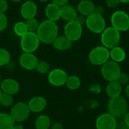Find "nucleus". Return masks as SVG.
<instances>
[{
	"mask_svg": "<svg viewBox=\"0 0 129 129\" xmlns=\"http://www.w3.org/2000/svg\"><path fill=\"white\" fill-rule=\"evenodd\" d=\"M36 34L41 42L46 45L53 44L58 36V26L56 22L44 20L40 23Z\"/></svg>",
	"mask_w": 129,
	"mask_h": 129,
	"instance_id": "obj_1",
	"label": "nucleus"
},
{
	"mask_svg": "<svg viewBox=\"0 0 129 129\" xmlns=\"http://www.w3.org/2000/svg\"><path fill=\"white\" fill-rule=\"evenodd\" d=\"M107 110L110 114L116 119L123 118L128 112V101L122 95L110 98L107 104Z\"/></svg>",
	"mask_w": 129,
	"mask_h": 129,
	"instance_id": "obj_2",
	"label": "nucleus"
},
{
	"mask_svg": "<svg viewBox=\"0 0 129 129\" xmlns=\"http://www.w3.org/2000/svg\"><path fill=\"white\" fill-rule=\"evenodd\" d=\"M121 40V32L114 27L108 26L101 33V42L103 46L111 49L118 46Z\"/></svg>",
	"mask_w": 129,
	"mask_h": 129,
	"instance_id": "obj_3",
	"label": "nucleus"
},
{
	"mask_svg": "<svg viewBox=\"0 0 129 129\" xmlns=\"http://www.w3.org/2000/svg\"><path fill=\"white\" fill-rule=\"evenodd\" d=\"M88 60L94 66H103L110 60V49L103 45L92 48L88 54Z\"/></svg>",
	"mask_w": 129,
	"mask_h": 129,
	"instance_id": "obj_4",
	"label": "nucleus"
},
{
	"mask_svg": "<svg viewBox=\"0 0 129 129\" xmlns=\"http://www.w3.org/2000/svg\"><path fill=\"white\" fill-rule=\"evenodd\" d=\"M85 26L90 32L94 34H101L106 29L107 23L102 14L94 12L87 17Z\"/></svg>",
	"mask_w": 129,
	"mask_h": 129,
	"instance_id": "obj_5",
	"label": "nucleus"
},
{
	"mask_svg": "<svg viewBox=\"0 0 129 129\" xmlns=\"http://www.w3.org/2000/svg\"><path fill=\"white\" fill-rule=\"evenodd\" d=\"M101 72L103 78L108 82L117 81L122 73L119 64L111 60H109L107 63L101 66Z\"/></svg>",
	"mask_w": 129,
	"mask_h": 129,
	"instance_id": "obj_6",
	"label": "nucleus"
},
{
	"mask_svg": "<svg viewBox=\"0 0 129 129\" xmlns=\"http://www.w3.org/2000/svg\"><path fill=\"white\" fill-rule=\"evenodd\" d=\"M111 26L119 32L129 30V14L122 10L114 11L110 17Z\"/></svg>",
	"mask_w": 129,
	"mask_h": 129,
	"instance_id": "obj_7",
	"label": "nucleus"
},
{
	"mask_svg": "<svg viewBox=\"0 0 129 129\" xmlns=\"http://www.w3.org/2000/svg\"><path fill=\"white\" fill-rule=\"evenodd\" d=\"M30 113L31 112L27 104L24 102H17L11 107L9 114L14 119L15 123H20L28 119Z\"/></svg>",
	"mask_w": 129,
	"mask_h": 129,
	"instance_id": "obj_8",
	"label": "nucleus"
},
{
	"mask_svg": "<svg viewBox=\"0 0 129 129\" xmlns=\"http://www.w3.org/2000/svg\"><path fill=\"white\" fill-rule=\"evenodd\" d=\"M40 42H41L36 33L28 32L24 36L20 37V48L23 52H35L38 49Z\"/></svg>",
	"mask_w": 129,
	"mask_h": 129,
	"instance_id": "obj_9",
	"label": "nucleus"
},
{
	"mask_svg": "<svg viewBox=\"0 0 129 129\" xmlns=\"http://www.w3.org/2000/svg\"><path fill=\"white\" fill-rule=\"evenodd\" d=\"M64 36L72 42L79 40L83 33L82 26L78 23L76 20L67 22L63 28Z\"/></svg>",
	"mask_w": 129,
	"mask_h": 129,
	"instance_id": "obj_10",
	"label": "nucleus"
},
{
	"mask_svg": "<svg viewBox=\"0 0 129 129\" xmlns=\"http://www.w3.org/2000/svg\"><path fill=\"white\" fill-rule=\"evenodd\" d=\"M68 75L65 70L60 68H56L50 72L48 74V82L54 87H61L66 85Z\"/></svg>",
	"mask_w": 129,
	"mask_h": 129,
	"instance_id": "obj_11",
	"label": "nucleus"
},
{
	"mask_svg": "<svg viewBox=\"0 0 129 129\" xmlns=\"http://www.w3.org/2000/svg\"><path fill=\"white\" fill-rule=\"evenodd\" d=\"M117 119L109 113L101 114L95 121L97 129H117Z\"/></svg>",
	"mask_w": 129,
	"mask_h": 129,
	"instance_id": "obj_12",
	"label": "nucleus"
},
{
	"mask_svg": "<svg viewBox=\"0 0 129 129\" xmlns=\"http://www.w3.org/2000/svg\"><path fill=\"white\" fill-rule=\"evenodd\" d=\"M39 60L33 53L23 52L19 57L20 66L26 70H34L36 68Z\"/></svg>",
	"mask_w": 129,
	"mask_h": 129,
	"instance_id": "obj_13",
	"label": "nucleus"
},
{
	"mask_svg": "<svg viewBox=\"0 0 129 129\" xmlns=\"http://www.w3.org/2000/svg\"><path fill=\"white\" fill-rule=\"evenodd\" d=\"M0 88L2 93L14 95L18 93L20 90V84L19 82L11 78L5 79L0 82Z\"/></svg>",
	"mask_w": 129,
	"mask_h": 129,
	"instance_id": "obj_14",
	"label": "nucleus"
},
{
	"mask_svg": "<svg viewBox=\"0 0 129 129\" xmlns=\"http://www.w3.org/2000/svg\"><path fill=\"white\" fill-rule=\"evenodd\" d=\"M27 105L31 113H39L46 108L47 101L44 97L35 96L29 101Z\"/></svg>",
	"mask_w": 129,
	"mask_h": 129,
	"instance_id": "obj_15",
	"label": "nucleus"
},
{
	"mask_svg": "<svg viewBox=\"0 0 129 129\" xmlns=\"http://www.w3.org/2000/svg\"><path fill=\"white\" fill-rule=\"evenodd\" d=\"M37 5L33 1H26L21 5L20 8V14L23 19L29 20L34 18L37 14Z\"/></svg>",
	"mask_w": 129,
	"mask_h": 129,
	"instance_id": "obj_16",
	"label": "nucleus"
},
{
	"mask_svg": "<svg viewBox=\"0 0 129 129\" xmlns=\"http://www.w3.org/2000/svg\"><path fill=\"white\" fill-rule=\"evenodd\" d=\"M77 15V9H76L73 5L67 4L60 7V18L67 23L75 20Z\"/></svg>",
	"mask_w": 129,
	"mask_h": 129,
	"instance_id": "obj_17",
	"label": "nucleus"
},
{
	"mask_svg": "<svg viewBox=\"0 0 129 129\" xmlns=\"http://www.w3.org/2000/svg\"><path fill=\"white\" fill-rule=\"evenodd\" d=\"M95 5L91 0H82L77 5V11L85 17L94 13Z\"/></svg>",
	"mask_w": 129,
	"mask_h": 129,
	"instance_id": "obj_18",
	"label": "nucleus"
},
{
	"mask_svg": "<svg viewBox=\"0 0 129 129\" xmlns=\"http://www.w3.org/2000/svg\"><path fill=\"white\" fill-rule=\"evenodd\" d=\"M45 12L48 20L56 22L60 19V7L52 2L46 6Z\"/></svg>",
	"mask_w": 129,
	"mask_h": 129,
	"instance_id": "obj_19",
	"label": "nucleus"
},
{
	"mask_svg": "<svg viewBox=\"0 0 129 129\" xmlns=\"http://www.w3.org/2000/svg\"><path fill=\"white\" fill-rule=\"evenodd\" d=\"M122 85L118 81L109 82L106 86V93L110 98L122 95Z\"/></svg>",
	"mask_w": 129,
	"mask_h": 129,
	"instance_id": "obj_20",
	"label": "nucleus"
},
{
	"mask_svg": "<svg viewBox=\"0 0 129 129\" xmlns=\"http://www.w3.org/2000/svg\"><path fill=\"white\" fill-rule=\"evenodd\" d=\"M52 45L56 50L64 51L71 48L73 45V42L70 41L65 36H60L57 37V39L54 40Z\"/></svg>",
	"mask_w": 129,
	"mask_h": 129,
	"instance_id": "obj_21",
	"label": "nucleus"
},
{
	"mask_svg": "<svg viewBox=\"0 0 129 129\" xmlns=\"http://www.w3.org/2000/svg\"><path fill=\"white\" fill-rule=\"evenodd\" d=\"M126 57L125 51L120 46H116L110 49V59L118 63L122 62Z\"/></svg>",
	"mask_w": 129,
	"mask_h": 129,
	"instance_id": "obj_22",
	"label": "nucleus"
},
{
	"mask_svg": "<svg viewBox=\"0 0 129 129\" xmlns=\"http://www.w3.org/2000/svg\"><path fill=\"white\" fill-rule=\"evenodd\" d=\"M51 125V119L48 116L45 114L39 115L35 122L36 129H50Z\"/></svg>",
	"mask_w": 129,
	"mask_h": 129,
	"instance_id": "obj_23",
	"label": "nucleus"
},
{
	"mask_svg": "<svg viewBox=\"0 0 129 129\" xmlns=\"http://www.w3.org/2000/svg\"><path fill=\"white\" fill-rule=\"evenodd\" d=\"M15 124L9 113H0V129H11Z\"/></svg>",
	"mask_w": 129,
	"mask_h": 129,
	"instance_id": "obj_24",
	"label": "nucleus"
},
{
	"mask_svg": "<svg viewBox=\"0 0 129 129\" xmlns=\"http://www.w3.org/2000/svg\"><path fill=\"white\" fill-rule=\"evenodd\" d=\"M81 84H82V82L79 76L76 75L68 76L67 80L66 82V86L67 87L68 89L72 90V91H76L80 88Z\"/></svg>",
	"mask_w": 129,
	"mask_h": 129,
	"instance_id": "obj_25",
	"label": "nucleus"
},
{
	"mask_svg": "<svg viewBox=\"0 0 129 129\" xmlns=\"http://www.w3.org/2000/svg\"><path fill=\"white\" fill-rule=\"evenodd\" d=\"M14 32L17 36L22 37L29 31L27 29V27H26L25 22L18 21V22L15 23V24L14 25Z\"/></svg>",
	"mask_w": 129,
	"mask_h": 129,
	"instance_id": "obj_26",
	"label": "nucleus"
},
{
	"mask_svg": "<svg viewBox=\"0 0 129 129\" xmlns=\"http://www.w3.org/2000/svg\"><path fill=\"white\" fill-rule=\"evenodd\" d=\"M11 61V54L9 51L5 48H0V67L8 65Z\"/></svg>",
	"mask_w": 129,
	"mask_h": 129,
	"instance_id": "obj_27",
	"label": "nucleus"
},
{
	"mask_svg": "<svg viewBox=\"0 0 129 129\" xmlns=\"http://www.w3.org/2000/svg\"><path fill=\"white\" fill-rule=\"evenodd\" d=\"M14 104V98L13 96L11 94L2 93L0 98V105L4 107H11Z\"/></svg>",
	"mask_w": 129,
	"mask_h": 129,
	"instance_id": "obj_28",
	"label": "nucleus"
},
{
	"mask_svg": "<svg viewBox=\"0 0 129 129\" xmlns=\"http://www.w3.org/2000/svg\"><path fill=\"white\" fill-rule=\"evenodd\" d=\"M36 70L42 75L47 74L50 72V65L48 62L45 60H39Z\"/></svg>",
	"mask_w": 129,
	"mask_h": 129,
	"instance_id": "obj_29",
	"label": "nucleus"
},
{
	"mask_svg": "<svg viewBox=\"0 0 129 129\" xmlns=\"http://www.w3.org/2000/svg\"><path fill=\"white\" fill-rule=\"evenodd\" d=\"M27 29L29 32H32V33H36L39 26V21L34 17V18H31L29 20H26V21L25 22Z\"/></svg>",
	"mask_w": 129,
	"mask_h": 129,
	"instance_id": "obj_30",
	"label": "nucleus"
},
{
	"mask_svg": "<svg viewBox=\"0 0 129 129\" xmlns=\"http://www.w3.org/2000/svg\"><path fill=\"white\" fill-rule=\"evenodd\" d=\"M8 26V18L5 14L0 13V32L4 31Z\"/></svg>",
	"mask_w": 129,
	"mask_h": 129,
	"instance_id": "obj_31",
	"label": "nucleus"
},
{
	"mask_svg": "<svg viewBox=\"0 0 129 129\" xmlns=\"http://www.w3.org/2000/svg\"><path fill=\"white\" fill-rule=\"evenodd\" d=\"M117 81L122 86L123 85H127L128 84H129V75L128 73H122Z\"/></svg>",
	"mask_w": 129,
	"mask_h": 129,
	"instance_id": "obj_32",
	"label": "nucleus"
},
{
	"mask_svg": "<svg viewBox=\"0 0 129 129\" xmlns=\"http://www.w3.org/2000/svg\"><path fill=\"white\" fill-rule=\"evenodd\" d=\"M120 4L119 0H106V5L108 8H114Z\"/></svg>",
	"mask_w": 129,
	"mask_h": 129,
	"instance_id": "obj_33",
	"label": "nucleus"
},
{
	"mask_svg": "<svg viewBox=\"0 0 129 129\" xmlns=\"http://www.w3.org/2000/svg\"><path fill=\"white\" fill-rule=\"evenodd\" d=\"M8 8V4L6 0H0V13L5 14Z\"/></svg>",
	"mask_w": 129,
	"mask_h": 129,
	"instance_id": "obj_34",
	"label": "nucleus"
},
{
	"mask_svg": "<svg viewBox=\"0 0 129 129\" xmlns=\"http://www.w3.org/2000/svg\"><path fill=\"white\" fill-rule=\"evenodd\" d=\"M86 18H87V17H85V16H84V15H82V14H78L75 20H76L78 23H79L80 25L83 26L84 24H85Z\"/></svg>",
	"mask_w": 129,
	"mask_h": 129,
	"instance_id": "obj_35",
	"label": "nucleus"
},
{
	"mask_svg": "<svg viewBox=\"0 0 129 129\" xmlns=\"http://www.w3.org/2000/svg\"><path fill=\"white\" fill-rule=\"evenodd\" d=\"M51 1H52V3L57 5L59 7H62L68 4V2H69V0H51Z\"/></svg>",
	"mask_w": 129,
	"mask_h": 129,
	"instance_id": "obj_36",
	"label": "nucleus"
},
{
	"mask_svg": "<svg viewBox=\"0 0 129 129\" xmlns=\"http://www.w3.org/2000/svg\"><path fill=\"white\" fill-rule=\"evenodd\" d=\"M50 129H63V126L60 122H54L51 125Z\"/></svg>",
	"mask_w": 129,
	"mask_h": 129,
	"instance_id": "obj_37",
	"label": "nucleus"
},
{
	"mask_svg": "<svg viewBox=\"0 0 129 129\" xmlns=\"http://www.w3.org/2000/svg\"><path fill=\"white\" fill-rule=\"evenodd\" d=\"M94 12L99 14H102L104 13V7L103 5H97L95 6V10Z\"/></svg>",
	"mask_w": 129,
	"mask_h": 129,
	"instance_id": "obj_38",
	"label": "nucleus"
},
{
	"mask_svg": "<svg viewBox=\"0 0 129 129\" xmlns=\"http://www.w3.org/2000/svg\"><path fill=\"white\" fill-rule=\"evenodd\" d=\"M124 118V122L125 123V125L128 126V128H129V111L125 115V116L123 117Z\"/></svg>",
	"mask_w": 129,
	"mask_h": 129,
	"instance_id": "obj_39",
	"label": "nucleus"
},
{
	"mask_svg": "<svg viewBox=\"0 0 129 129\" xmlns=\"http://www.w3.org/2000/svg\"><path fill=\"white\" fill-rule=\"evenodd\" d=\"M125 96L129 99V84H128L127 85H125Z\"/></svg>",
	"mask_w": 129,
	"mask_h": 129,
	"instance_id": "obj_40",
	"label": "nucleus"
},
{
	"mask_svg": "<svg viewBox=\"0 0 129 129\" xmlns=\"http://www.w3.org/2000/svg\"><path fill=\"white\" fill-rule=\"evenodd\" d=\"M11 129H24L23 128V125H20V124H15L12 128Z\"/></svg>",
	"mask_w": 129,
	"mask_h": 129,
	"instance_id": "obj_41",
	"label": "nucleus"
},
{
	"mask_svg": "<svg viewBox=\"0 0 129 129\" xmlns=\"http://www.w3.org/2000/svg\"><path fill=\"white\" fill-rule=\"evenodd\" d=\"M120 3H122V4H127L129 3V0H119Z\"/></svg>",
	"mask_w": 129,
	"mask_h": 129,
	"instance_id": "obj_42",
	"label": "nucleus"
},
{
	"mask_svg": "<svg viewBox=\"0 0 129 129\" xmlns=\"http://www.w3.org/2000/svg\"><path fill=\"white\" fill-rule=\"evenodd\" d=\"M10 1L14 2H20V1H22V0H10Z\"/></svg>",
	"mask_w": 129,
	"mask_h": 129,
	"instance_id": "obj_43",
	"label": "nucleus"
},
{
	"mask_svg": "<svg viewBox=\"0 0 129 129\" xmlns=\"http://www.w3.org/2000/svg\"><path fill=\"white\" fill-rule=\"evenodd\" d=\"M39 2H48L49 0H39Z\"/></svg>",
	"mask_w": 129,
	"mask_h": 129,
	"instance_id": "obj_44",
	"label": "nucleus"
},
{
	"mask_svg": "<svg viewBox=\"0 0 129 129\" xmlns=\"http://www.w3.org/2000/svg\"><path fill=\"white\" fill-rule=\"evenodd\" d=\"M2 90H1V88H0V98H1V95H2Z\"/></svg>",
	"mask_w": 129,
	"mask_h": 129,
	"instance_id": "obj_45",
	"label": "nucleus"
},
{
	"mask_svg": "<svg viewBox=\"0 0 129 129\" xmlns=\"http://www.w3.org/2000/svg\"><path fill=\"white\" fill-rule=\"evenodd\" d=\"M1 79H2V77H1V74H0V82H1Z\"/></svg>",
	"mask_w": 129,
	"mask_h": 129,
	"instance_id": "obj_46",
	"label": "nucleus"
}]
</instances>
